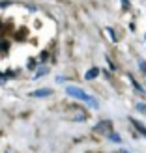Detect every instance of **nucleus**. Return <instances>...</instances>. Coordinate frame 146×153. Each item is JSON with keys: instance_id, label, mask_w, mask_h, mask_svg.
Wrapping results in <instances>:
<instances>
[{"instance_id": "obj_1", "label": "nucleus", "mask_w": 146, "mask_h": 153, "mask_svg": "<svg viewBox=\"0 0 146 153\" xmlns=\"http://www.w3.org/2000/svg\"><path fill=\"white\" fill-rule=\"evenodd\" d=\"M66 94L71 95V97H75V99H79V101H84L88 106H92V108H97V101H96L92 95H88L84 90H81V88H77V86H67V88H66Z\"/></svg>"}, {"instance_id": "obj_2", "label": "nucleus", "mask_w": 146, "mask_h": 153, "mask_svg": "<svg viewBox=\"0 0 146 153\" xmlns=\"http://www.w3.org/2000/svg\"><path fill=\"white\" fill-rule=\"evenodd\" d=\"M94 131L99 133V134H109V133H112V121H111V120L99 121V123L94 127Z\"/></svg>"}, {"instance_id": "obj_3", "label": "nucleus", "mask_w": 146, "mask_h": 153, "mask_svg": "<svg viewBox=\"0 0 146 153\" xmlns=\"http://www.w3.org/2000/svg\"><path fill=\"white\" fill-rule=\"evenodd\" d=\"M51 94H52L51 88H41V90L32 91V94H30V97H47V95H51Z\"/></svg>"}, {"instance_id": "obj_4", "label": "nucleus", "mask_w": 146, "mask_h": 153, "mask_svg": "<svg viewBox=\"0 0 146 153\" xmlns=\"http://www.w3.org/2000/svg\"><path fill=\"white\" fill-rule=\"evenodd\" d=\"M97 75H99V69H97V67H92V69H88V71H86L84 79H86V80H92V79H96Z\"/></svg>"}, {"instance_id": "obj_5", "label": "nucleus", "mask_w": 146, "mask_h": 153, "mask_svg": "<svg viewBox=\"0 0 146 153\" xmlns=\"http://www.w3.org/2000/svg\"><path fill=\"white\" fill-rule=\"evenodd\" d=\"M129 121H131V123H133V125L137 127V131H139V133H142V134L146 136V127H144V125L141 123V121H137L135 118H129Z\"/></svg>"}, {"instance_id": "obj_6", "label": "nucleus", "mask_w": 146, "mask_h": 153, "mask_svg": "<svg viewBox=\"0 0 146 153\" xmlns=\"http://www.w3.org/2000/svg\"><path fill=\"white\" fill-rule=\"evenodd\" d=\"M107 136H109V138H111L112 142H116V144H120V142H122V138H120V134H116V133H114V131H112V133H109V134H107Z\"/></svg>"}, {"instance_id": "obj_7", "label": "nucleus", "mask_w": 146, "mask_h": 153, "mask_svg": "<svg viewBox=\"0 0 146 153\" xmlns=\"http://www.w3.org/2000/svg\"><path fill=\"white\" fill-rule=\"evenodd\" d=\"M49 69H47V67H43V69H40V71H37L36 73V79H37V76H41V75H45V73H47Z\"/></svg>"}, {"instance_id": "obj_8", "label": "nucleus", "mask_w": 146, "mask_h": 153, "mask_svg": "<svg viewBox=\"0 0 146 153\" xmlns=\"http://www.w3.org/2000/svg\"><path fill=\"white\" fill-rule=\"evenodd\" d=\"M139 65H141V71H144V75H146V62L139 60Z\"/></svg>"}, {"instance_id": "obj_9", "label": "nucleus", "mask_w": 146, "mask_h": 153, "mask_svg": "<svg viewBox=\"0 0 146 153\" xmlns=\"http://www.w3.org/2000/svg\"><path fill=\"white\" fill-rule=\"evenodd\" d=\"M107 32H109V36H111V39H112V41H116V36H114V32H112L111 28H107Z\"/></svg>"}, {"instance_id": "obj_10", "label": "nucleus", "mask_w": 146, "mask_h": 153, "mask_svg": "<svg viewBox=\"0 0 146 153\" xmlns=\"http://www.w3.org/2000/svg\"><path fill=\"white\" fill-rule=\"evenodd\" d=\"M135 108H137V110H146V105H142V103H139V105H137V106H135Z\"/></svg>"}, {"instance_id": "obj_11", "label": "nucleus", "mask_w": 146, "mask_h": 153, "mask_svg": "<svg viewBox=\"0 0 146 153\" xmlns=\"http://www.w3.org/2000/svg\"><path fill=\"white\" fill-rule=\"evenodd\" d=\"M127 4H129L127 0H122V6H124V10H127Z\"/></svg>"}, {"instance_id": "obj_12", "label": "nucleus", "mask_w": 146, "mask_h": 153, "mask_svg": "<svg viewBox=\"0 0 146 153\" xmlns=\"http://www.w3.org/2000/svg\"><path fill=\"white\" fill-rule=\"evenodd\" d=\"M122 153H129V151H122Z\"/></svg>"}]
</instances>
